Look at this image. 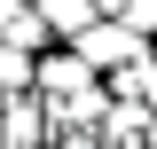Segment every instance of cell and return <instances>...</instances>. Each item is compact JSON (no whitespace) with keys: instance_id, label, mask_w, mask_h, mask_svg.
I'll use <instances>...</instances> for the list:
<instances>
[{"instance_id":"cell-1","label":"cell","mask_w":157,"mask_h":149,"mask_svg":"<svg viewBox=\"0 0 157 149\" xmlns=\"http://www.w3.org/2000/svg\"><path fill=\"white\" fill-rule=\"evenodd\" d=\"M71 47H78L86 63H94V71H118V63H134V55H149V32H134L126 16H94L86 32L71 39Z\"/></svg>"},{"instance_id":"cell-2","label":"cell","mask_w":157,"mask_h":149,"mask_svg":"<svg viewBox=\"0 0 157 149\" xmlns=\"http://www.w3.org/2000/svg\"><path fill=\"white\" fill-rule=\"evenodd\" d=\"M39 16L55 24V39H78V32H86V24L102 16V8H94V0H39Z\"/></svg>"},{"instance_id":"cell-3","label":"cell","mask_w":157,"mask_h":149,"mask_svg":"<svg viewBox=\"0 0 157 149\" xmlns=\"http://www.w3.org/2000/svg\"><path fill=\"white\" fill-rule=\"evenodd\" d=\"M126 24H134V32H149V39H157V0H126Z\"/></svg>"},{"instance_id":"cell-4","label":"cell","mask_w":157,"mask_h":149,"mask_svg":"<svg viewBox=\"0 0 157 149\" xmlns=\"http://www.w3.org/2000/svg\"><path fill=\"white\" fill-rule=\"evenodd\" d=\"M141 102H149V110H157V47H149V55H141Z\"/></svg>"},{"instance_id":"cell-5","label":"cell","mask_w":157,"mask_h":149,"mask_svg":"<svg viewBox=\"0 0 157 149\" xmlns=\"http://www.w3.org/2000/svg\"><path fill=\"white\" fill-rule=\"evenodd\" d=\"M24 8H32V0H0V32H8V24H16Z\"/></svg>"}]
</instances>
